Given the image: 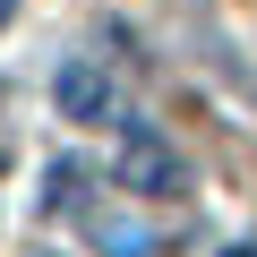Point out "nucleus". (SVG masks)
Listing matches in <instances>:
<instances>
[{"label":"nucleus","mask_w":257,"mask_h":257,"mask_svg":"<svg viewBox=\"0 0 257 257\" xmlns=\"http://www.w3.org/2000/svg\"><path fill=\"white\" fill-rule=\"evenodd\" d=\"M120 189H138V197H172L180 189V155L146 120H120Z\"/></svg>","instance_id":"f257e3e1"},{"label":"nucleus","mask_w":257,"mask_h":257,"mask_svg":"<svg viewBox=\"0 0 257 257\" xmlns=\"http://www.w3.org/2000/svg\"><path fill=\"white\" fill-rule=\"evenodd\" d=\"M60 111H69V120H103V111H111V77H103L94 60H69V69H60Z\"/></svg>","instance_id":"f03ea898"},{"label":"nucleus","mask_w":257,"mask_h":257,"mask_svg":"<svg viewBox=\"0 0 257 257\" xmlns=\"http://www.w3.org/2000/svg\"><path fill=\"white\" fill-rule=\"evenodd\" d=\"M223 257H257V240H248V248H223Z\"/></svg>","instance_id":"7ed1b4c3"},{"label":"nucleus","mask_w":257,"mask_h":257,"mask_svg":"<svg viewBox=\"0 0 257 257\" xmlns=\"http://www.w3.org/2000/svg\"><path fill=\"white\" fill-rule=\"evenodd\" d=\"M9 9H18V0H0V26H9Z\"/></svg>","instance_id":"20e7f679"}]
</instances>
